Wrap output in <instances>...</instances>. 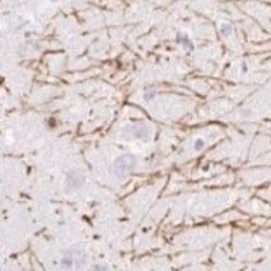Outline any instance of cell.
I'll return each instance as SVG.
<instances>
[{"mask_svg": "<svg viewBox=\"0 0 271 271\" xmlns=\"http://www.w3.org/2000/svg\"><path fill=\"white\" fill-rule=\"evenodd\" d=\"M135 168V158L130 154H123L115 162V175L119 178L127 177Z\"/></svg>", "mask_w": 271, "mask_h": 271, "instance_id": "cell-1", "label": "cell"}, {"mask_svg": "<svg viewBox=\"0 0 271 271\" xmlns=\"http://www.w3.org/2000/svg\"><path fill=\"white\" fill-rule=\"evenodd\" d=\"M231 32H232V27L229 24H223L222 26V33L224 34V36H228Z\"/></svg>", "mask_w": 271, "mask_h": 271, "instance_id": "cell-2", "label": "cell"}, {"mask_svg": "<svg viewBox=\"0 0 271 271\" xmlns=\"http://www.w3.org/2000/svg\"><path fill=\"white\" fill-rule=\"evenodd\" d=\"M202 146H204V140H201V139H197L196 140V143H195V148L199 150V149H201Z\"/></svg>", "mask_w": 271, "mask_h": 271, "instance_id": "cell-3", "label": "cell"}, {"mask_svg": "<svg viewBox=\"0 0 271 271\" xmlns=\"http://www.w3.org/2000/svg\"><path fill=\"white\" fill-rule=\"evenodd\" d=\"M61 264H63V266H65V267H70V266H71L73 262L70 261L69 258H64V260L61 261Z\"/></svg>", "mask_w": 271, "mask_h": 271, "instance_id": "cell-4", "label": "cell"}, {"mask_svg": "<svg viewBox=\"0 0 271 271\" xmlns=\"http://www.w3.org/2000/svg\"><path fill=\"white\" fill-rule=\"evenodd\" d=\"M96 269H102L103 270V269H106V267L104 266H96Z\"/></svg>", "mask_w": 271, "mask_h": 271, "instance_id": "cell-5", "label": "cell"}]
</instances>
